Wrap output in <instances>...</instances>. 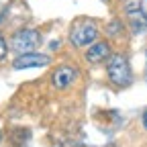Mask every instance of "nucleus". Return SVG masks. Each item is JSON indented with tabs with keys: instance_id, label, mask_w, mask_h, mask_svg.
<instances>
[{
	"instance_id": "f257e3e1",
	"label": "nucleus",
	"mask_w": 147,
	"mask_h": 147,
	"mask_svg": "<svg viewBox=\"0 0 147 147\" xmlns=\"http://www.w3.org/2000/svg\"><path fill=\"white\" fill-rule=\"evenodd\" d=\"M106 74H108V80L113 82L119 88H127L133 84V71L131 65H129V59L125 57L123 53H115L110 55L108 65H106Z\"/></svg>"
},
{
	"instance_id": "f03ea898",
	"label": "nucleus",
	"mask_w": 147,
	"mask_h": 147,
	"mask_svg": "<svg viewBox=\"0 0 147 147\" xmlns=\"http://www.w3.org/2000/svg\"><path fill=\"white\" fill-rule=\"evenodd\" d=\"M98 41V27L94 21L90 18H82V21H76V25L69 31V43L74 47H86Z\"/></svg>"
},
{
	"instance_id": "7ed1b4c3",
	"label": "nucleus",
	"mask_w": 147,
	"mask_h": 147,
	"mask_svg": "<svg viewBox=\"0 0 147 147\" xmlns=\"http://www.w3.org/2000/svg\"><path fill=\"white\" fill-rule=\"evenodd\" d=\"M41 41H43V37L37 29H18L10 37V47L18 55H23V53H33L41 45Z\"/></svg>"
},
{
	"instance_id": "20e7f679",
	"label": "nucleus",
	"mask_w": 147,
	"mask_h": 147,
	"mask_svg": "<svg viewBox=\"0 0 147 147\" xmlns=\"http://www.w3.org/2000/svg\"><path fill=\"white\" fill-rule=\"evenodd\" d=\"M51 63V57L45 53H23L18 55V57H14L12 61V67L14 69H29V67H43V65H49Z\"/></svg>"
},
{
	"instance_id": "39448f33",
	"label": "nucleus",
	"mask_w": 147,
	"mask_h": 147,
	"mask_svg": "<svg viewBox=\"0 0 147 147\" xmlns=\"http://www.w3.org/2000/svg\"><path fill=\"white\" fill-rule=\"evenodd\" d=\"M78 78V69L74 65H59L51 74V84L57 90H65L67 86L74 84V80Z\"/></svg>"
},
{
	"instance_id": "423d86ee",
	"label": "nucleus",
	"mask_w": 147,
	"mask_h": 147,
	"mask_svg": "<svg viewBox=\"0 0 147 147\" xmlns=\"http://www.w3.org/2000/svg\"><path fill=\"white\" fill-rule=\"evenodd\" d=\"M125 14H127L129 25H131V29L135 33H141V31L147 29V21H145V16L141 14V8H139L137 0H129V2L125 4Z\"/></svg>"
},
{
	"instance_id": "0eeeda50",
	"label": "nucleus",
	"mask_w": 147,
	"mask_h": 147,
	"mask_svg": "<svg viewBox=\"0 0 147 147\" xmlns=\"http://www.w3.org/2000/svg\"><path fill=\"white\" fill-rule=\"evenodd\" d=\"M110 55H113L110 45L106 41H96V43H92L90 49L86 51V61L88 63H100L104 59H110Z\"/></svg>"
},
{
	"instance_id": "6e6552de",
	"label": "nucleus",
	"mask_w": 147,
	"mask_h": 147,
	"mask_svg": "<svg viewBox=\"0 0 147 147\" xmlns=\"http://www.w3.org/2000/svg\"><path fill=\"white\" fill-rule=\"evenodd\" d=\"M6 55H8V45H6V41H4V37L0 35V61H4Z\"/></svg>"
},
{
	"instance_id": "1a4fd4ad",
	"label": "nucleus",
	"mask_w": 147,
	"mask_h": 147,
	"mask_svg": "<svg viewBox=\"0 0 147 147\" xmlns=\"http://www.w3.org/2000/svg\"><path fill=\"white\" fill-rule=\"evenodd\" d=\"M139 8H141V14L145 16V21H147V0H139Z\"/></svg>"
},
{
	"instance_id": "9d476101",
	"label": "nucleus",
	"mask_w": 147,
	"mask_h": 147,
	"mask_svg": "<svg viewBox=\"0 0 147 147\" xmlns=\"http://www.w3.org/2000/svg\"><path fill=\"white\" fill-rule=\"evenodd\" d=\"M119 31H121V25H119L117 21L108 25V33H119Z\"/></svg>"
},
{
	"instance_id": "9b49d317",
	"label": "nucleus",
	"mask_w": 147,
	"mask_h": 147,
	"mask_svg": "<svg viewBox=\"0 0 147 147\" xmlns=\"http://www.w3.org/2000/svg\"><path fill=\"white\" fill-rule=\"evenodd\" d=\"M141 121H143V127L147 129V110H145V113H143V119H141Z\"/></svg>"
},
{
	"instance_id": "f8f14e48",
	"label": "nucleus",
	"mask_w": 147,
	"mask_h": 147,
	"mask_svg": "<svg viewBox=\"0 0 147 147\" xmlns=\"http://www.w3.org/2000/svg\"><path fill=\"white\" fill-rule=\"evenodd\" d=\"M145 57H147V49H145ZM145 80H147V63H145Z\"/></svg>"
},
{
	"instance_id": "ddd939ff",
	"label": "nucleus",
	"mask_w": 147,
	"mask_h": 147,
	"mask_svg": "<svg viewBox=\"0 0 147 147\" xmlns=\"http://www.w3.org/2000/svg\"><path fill=\"white\" fill-rule=\"evenodd\" d=\"M0 141H2V135H0Z\"/></svg>"
}]
</instances>
